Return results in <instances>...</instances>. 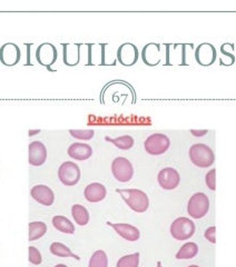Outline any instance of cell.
I'll return each instance as SVG.
<instances>
[{"instance_id":"6da1fadb","label":"cell","mask_w":236,"mask_h":267,"mask_svg":"<svg viewBox=\"0 0 236 267\" xmlns=\"http://www.w3.org/2000/svg\"><path fill=\"white\" fill-rule=\"evenodd\" d=\"M118 194L121 195L124 201L128 205L130 210L136 213H144L148 210L149 207V198L146 193L136 188H130V190H117Z\"/></svg>"},{"instance_id":"7a4b0ae2","label":"cell","mask_w":236,"mask_h":267,"mask_svg":"<svg viewBox=\"0 0 236 267\" xmlns=\"http://www.w3.org/2000/svg\"><path fill=\"white\" fill-rule=\"evenodd\" d=\"M189 158H191L192 162L198 167L201 168H208L214 164L215 155L212 151V148L205 144H195L191 148H189Z\"/></svg>"},{"instance_id":"3957f363","label":"cell","mask_w":236,"mask_h":267,"mask_svg":"<svg viewBox=\"0 0 236 267\" xmlns=\"http://www.w3.org/2000/svg\"><path fill=\"white\" fill-rule=\"evenodd\" d=\"M209 211V199L204 193H196L189 198L187 204V213L194 219H201Z\"/></svg>"},{"instance_id":"277c9868","label":"cell","mask_w":236,"mask_h":267,"mask_svg":"<svg viewBox=\"0 0 236 267\" xmlns=\"http://www.w3.org/2000/svg\"><path fill=\"white\" fill-rule=\"evenodd\" d=\"M195 234V224L186 217L176 218L170 225V235L176 240H186Z\"/></svg>"},{"instance_id":"5b68a950","label":"cell","mask_w":236,"mask_h":267,"mask_svg":"<svg viewBox=\"0 0 236 267\" xmlns=\"http://www.w3.org/2000/svg\"><path fill=\"white\" fill-rule=\"evenodd\" d=\"M169 146H170L169 138L165 134H160V133L150 135L149 137H147L145 142H144L145 151L149 155H154V156L165 154Z\"/></svg>"},{"instance_id":"8992f818","label":"cell","mask_w":236,"mask_h":267,"mask_svg":"<svg viewBox=\"0 0 236 267\" xmlns=\"http://www.w3.org/2000/svg\"><path fill=\"white\" fill-rule=\"evenodd\" d=\"M111 173L116 180L121 183H127L134 176V168L132 162L125 157H117L111 162Z\"/></svg>"},{"instance_id":"52a82bcc","label":"cell","mask_w":236,"mask_h":267,"mask_svg":"<svg viewBox=\"0 0 236 267\" xmlns=\"http://www.w3.org/2000/svg\"><path fill=\"white\" fill-rule=\"evenodd\" d=\"M58 178L64 185L75 186L81 179V169L74 161H65L58 169Z\"/></svg>"},{"instance_id":"ba28073f","label":"cell","mask_w":236,"mask_h":267,"mask_svg":"<svg viewBox=\"0 0 236 267\" xmlns=\"http://www.w3.org/2000/svg\"><path fill=\"white\" fill-rule=\"evenodd\" d=\"M157 180H159V184L163 190L173 191L180 185L181 176L175 168L166 167L163 168L159 175H157Z\"/></svg>"},{"instance_id":"9c48e42d","label":"cell","mask_w":236,"mask_h":267,"mask_svg":"<svg viewBox=\"0 0 236 267\" xmlns=\"http://www.w3.org/2000/svg\"><path fill=\"white\" fill-rule=\"evenodd\" d=\"M29 164L32 166H42L47 159V149L42 141H31L28 147Z\"/></svg>"},{"instance_id":"30bf717a","label":"cell","mask_w":236,"mask_h":267,"mask_svg":"<svg viewBox=\"0 0 236 267\" xmlns=\"http://www.w3.org/2000/svg\"><path fill=\"white\" fill-rule=\"evenodd\" d=\"M21 59V49L17 45L8 43L0 49V60L6 66H14Z\"/></svg>"},{"instance_id":"8fae6325","label":"cell","mask_w":236,"mask_h":267,"mask_svg":"<svg viewBox=\"0 0 236 267\" xmlns=\"http://www.w3.org/2000/svg\"><path fill=\"white\" fill-rule=\"evenodd\" d=\"M31 197L34 198L39 204L44 206H51L54 204L55 195L48 186L46 185H36L30 191Z\"/></svg>"},{"instance_id":"7c38bea8","label":"cell","mask_w":236,"mask_h":267,"mask_svg":"<svg viewBox=\"0 0 236 267\" xmlns=\"http://www.w3.org/2000/svg\"><path fill=\"white\" fill-rule=\"evenodd\" d=\"M107 225L113 227L118 235L123 237L124 239L128 240V242H136V240H139L141 237V232L139 231V229H136L135 226L130 224H125V223L114 224V223H110V221H107Z\"/></svg>"},{"instance_id":"4fadbf2b","label":"cell","mask_w":236,"mask_h":267,"mask_svg":"<svg viewBox=\"0 0 236 267\" xmlns=\"http://www.w3.org/2000/svg\"><path fill=\"white\" fill-rule=\"evenodd\" d=\"M117 57L124 66H132L139 59V49L133 44H124L118 49Z\"/></svg>"},{"instance_id":"5bb4252c","label":"cell","mask_w":236,"mask_h":267,"mask_svg":"<svg viewBox=\"0 0 236 267\" xmlns=\"http://www.w3.org/2000/svg\"><path fill=\"white\" fill-rule=\"evenodd\" d=\"M36 58L39 64L49 67V65L54 64L57 59V50L51 44H43L36 51Z\"/></svg>"},{"instance_id":"9a60e30c","label":"cell","mask_w":236,"mask_h":267,"mask_svg":"<svg viewBox=\"0 0 236 267\" xmlns=\"http://www.w3.org/2000/svg\"><path fill=\"white\" fill-rule=\"evenodd\" d=\"M106 195V187L100 183H91L86 186L84 191V196L89 203H100V201L105 199Z\"/></svg>"},{"instance_id":"2e32d148","label":"cell","mask_w":236,"mask_h":267,"mask_svg":"<svg viewBox=\"0 0 236 267\" xmlns=\"http://www.w3.org/2000/svg\"><path fill=\"white\" fill-rule=\"evenodd\" d=\"M67 153L73 159L86 160L93 155V149L88 144H85V142H74V144L69 146Z\"/></svg>"},{"instance_id":"e0dca14e","label":"cell","mask_w":236,"mask_h":267,"mask_svg":"<svg viewBox=\"0 0 236 267\" xmlns=\"http://www.w3.org/2000/svg\"><path fill=\"white\" fill-rule=\"evenodd\" d=\"M52 225H54L55 229L59 232L65 233V234H74L75 233V226L71 221L65 216H61V215H57L54 218H52Z\"/></svg>"},{"instance_id":"ac0fdd59","label":"cell","mask_w":236,"mask_h":267,"mask_svg":"<svg viewBox=\"0 0 236 267\" xmlns=\"http://www.w3.org/2000/svg\"><path fill=\"white\" fill-rule=\"evenodd\" d=\"M71 215H73L74 220L80 226H85L88 224L89 213L87 211V208L84 207L83 205L76 204L71 207Z\"/></svg>"},{"instance_id":"d6986e66","label":"cell","mask_w":236,"mask_h":267,"mask_svg":"<svg viewBox=\"0 0 236 267\" xmlns=\"http://www.w3.org/2000/svg\"><path fill=\"white\" fill-rule=\"evenodd\" d=\"M199 254V246L196 243L189 242L183 245L176 254L177 259H191Z\"/></svg>"},{"instance_id":"ffe728a7","label":"cell","mask_w":236,"mask_h":267,"mask_svg":"<svg viewBox=\"0 0 236 267\" xmlns=\"http://www.w3.org/2000/svg\"><path fill=\"white\" fill-rule=\"evenodd\" d=\"M50 253L52 255L58 256V257H73L77 260H80V256L75 255V254L69 250V247H67L66 245H64L62 243H52L49 247Z\"/></svg>"},{"instance_id":"44dd1931","label":"cell","mask_w":236,"mask_h":267,"mask_svg":"<svg viewBox=\"0 0 236 267\" xmlns=\"http://www.w3.org/2000/svg\"><path fill=\"white\" fill-rule=\"evenodd\" d=\"M47 232V225L43 221H32L29 224V240L34 242L43 237Z\"/></svg>"},{"instance_id":"7402d4cb","label":"cell","mask_w":236,"mask_h":267,"mask_svg":"<svg viewBox=\"0 0 236 267\" xmlns=\"http://www.w3.org/2000/svg\"><path fill=\"white\" fill-rule=\"evenodd\" d=\"M106 140L110 141L111 144L115 145L117 148L123 149V151H128V149H130L134 146V138L129 135H124L117 138L106 137Z\"/></svg>"},{"instance_id":"603a6c76","label":"cell","mask_w":236,"mask_h":267,"mask_svg":"<svg viewBox=\"0 0 236 267\" xmlns=\"http://www.w3.org/2000/svg\"><path fill=\"white\" fill-rule=\"evenodd\" d=\"M88 267H108V258L104 251H96L89 259Z\"/></svg>"},{"instance_id":"cb8c5ba5","label":"cell","mask_w":236,"mask_h":267,"mask_svg":"<svg viewBox=\"0 0 236 267\" xmlns=\"http://www.w3.org/2000/svg\"><path fill=\"white\" fill-rule=\"evenodd\" d=\"M140 265V253H134L130 255L123 256L118 259L116 267H139Z\"/></svg>"},{"instance_id":"d4e9b609","label":"cell","mask_w":236,"mask_h":267,"mask_svg":"<svg viewBox=\"0 0 236 267\" xmlns=\"http://www.w3.org/2000/svg\"><path fill=\"white\" fill-rule=\"evenodd\" d=\"M69 134L73 136L74 138L76 139H81V140H90L91 138L94 137L95 132L91 129H87V130H78V129H71L69 130Z\"/></svg>"},{"instance_id":"484cf974","label":"cell","mask_w":236,"mask_h":267,"mask_svg":"<svg viewBox=\"0 0 236 267\" xmlns=\"http://www.w3.org/2000/svg\"><path fill=\"white\" fill-rule=\"evenodd\" d=\"M28 257H29V262L31 264H34V265H39V264H42V262H43V257H42L41 252H39L38 249H36V247H34V246L29 247Z\"/></svg>"},{"instance_id":"4316f807","label":"cell","mask_w":236,"mask_h":267,"mask_svg":"<svg viewBox=\"0 0 236 267\" xmlns=\"http://www.w3.org/2000/svg\"><path fill=\"white\" fill-rule=\"evenodd\" d=\"M205 183L211 191L216 190V169L213 168L205 176Z\"/></svg>"},{"instance_id":"83f0119b","label":"cell","mask_w":236,"mask_h":267,"mask_svg":"<svg viewBox=\"0 0 236 267\" xmlns=\"http://www.w3.org/2000/svg\"><path fill=\"white\" fill-rule=\"evenodd\" d=\"M215 234H216V227L215 226H211V227H208V229L205 231L204 236L208 240V242H211L212 244H215L216 243Z\"/></svg>"},{"instance_id":"f1b7e54d","label":"cell","mask_w":236,"mask_h":267,"mask_svg":"<svg viewBox=\"0 0 236 267\" xmlns=\"http://www.w3.org/2000/svg\"><path fill=\"white\" fill-rule=\"evenodd\" d=\"M191 133L196 137H200V136H204L207 134V130H191Z\"/></svg>"},{"instance_id":"f546056e","label":"cell","mask_w":236,"mask_h":267,"mask_svg":"<svg viewBox=\"0 0 236 267\" xmlns=\"http://www.w3.org/2000/svg\"><path fill=\"white\" fill-rule=\"evenodd\" d=\"M55 267H68L67 265H64V264H58V265H56Z\"/></svg>"},{"instance_id":"4dcf8cb0","label":"cell","mask_w":236,"mask_h":267,"mask_svg":"<svg viewBox=\"0 0 236 267\" xmlns=\"http://www.w3.org/2000/svg\"><path fill=\"white\" fill-rule=\"evenodd\" d=\"M157 267H163V266H162V263H161V262H159V263H157Z\"/></svg>"},{"instance_id":"1f68e13d","label":"cell","mask_w":236,"mask_h":267,"mask_svg":"<svg viewBox=\"0 0 236 267\" xmlns=\"http://www.w3.org/2000/svg\"><path fill=\"white\" fill-rule=\"evenodd\" d=\"M187 267H200V266H198V265H189Z\"/></svg>"}]
</instances>
